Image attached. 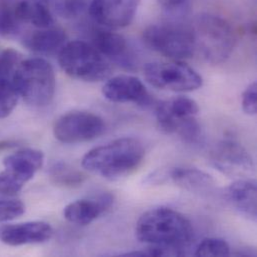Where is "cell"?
<instances>
[{"label": "cell", "instance_id": "obj_24", "mask_svg": "<svg viewBox=\"0 0 257 257\" xmlns=\"http://www.w3.org/2000/svg\"><path fill=\"white\" fill-rule=\"evenodd\" d=\"M50 5L58 16L65 19L75 18L87 8L85 0H50Z\"/></svg>", "mask_w": 257, "mask_h": 257}, {"label": "cell", "instance_id": "obj_12", "mask_svg": "<svg viewBox=\"0 0 257 257\" xmlns=\"http://www.w3.org/2000/svg\"><path fill=\"white\" fill-rule=\"evenodd\" d=\"M102 93L107 100L115 103L133 102L142 106L152 104V99L141 80L130 75L112 77L104 84Z\"/></svg>", "mask_w": 257, "mask_h": 257}, {"label": "cell", "instance_id": "obj_20", "mask_svg": "<svg viewBox=\"0 0 257 257\" xmlns=\"http://www.w3.org/2000/svg\"><path fill=\"white\" fill-rule=\"evenodd\" d=\"M169 177L176 185L189 191H204L214 183L209 174L197 168L175 167L170 171Z\"/></svg>", "mask_w": 257, "mask_h": 257}, {"label": "cell", "instance_id": "obj_10", "mask_svg": "<svg viewBox=\"0 0 257 257\" xmlns=\"http://www.w3.org/2000/svg\"><path fill=\"white\" fill-rule=\"evenodd\" d=\"M141 0H92L89 14L108 28H123L133 21Z\"/></svg>", "mask_w": 257, "mask_h": 257}, {"label": "cell", "instance_id": "obj_4", "mask_svg": "<svg viewBox=\"0 0 257 257\" xmlns=\"http://www.w3.org/2000/svg\"><path fill=\"white\" fill-rule=\"evenodd\" d=\"M196 49L210 63H221L231 54L235 35L230 24L220 16L199 15L192 26Z\"/></svg>", "mask_w": 257, "mask_h": 257}, {"label": "cell", "instance_id": "obj_14", "mask_svg": "<svg viewBox=\"0 0 257 257\" xmlns=\"http://www.w3.org/2000/svg\"><path fill=\"white\" fill-rule=\"evenodd\" d=\"M52 235V227L43 221H28L0 226V241L10 246L42 243L49 240Z\"/></svg>", "mask_w": 257, "mask_h": 257}, {"label": "cell", "instance_id": "obj_3", "mask_svg": "<svg viewBox=\"0 0 257 257\" xmlns=\"http://www.w3.org/2000/svg\"><path fill=\"white\" fill-rule=\"evenodd\" d=\"M13 83L23 100L34 107H44L55 93V74L49 62L42 58H30L19 62Z\"/></svg>", "mask_w": 257, "mask_h": 257}, {"label": "cell", "instance_id": "obj_21", "mask_svg": "<svg viewBox=\"0 0 257 257\" xmlns=\"http://www.w3.org/2000/svg\"><path fill=\"white\" fill-rule=\"evenodd\" d=\"M49 176L54 184L68 188L78 187L86 180V174L65 162L54 163L49 169Z\"/></svg>", "mask_w": 257, "mask_h": 257}, {"label": "cell", "instance_id": "obj_2", "mask_svg": "<svg viewBox=\"0 0 257 257\" xmlns=\"http://www.w3.org/2000/svg\"><path fill=\"white\" fill-rule=\"evenodd\" d=\"M135 232L144 243L179 248L188 244L193 237L191 222L167 207H157L143 213L136 223Z\"/></svg>", "mask_w": 257, "mask_h": 257}, {"label": "cell", "instance_id": "obj_7", "mask_svg": "<svg viewBox=\"0 0 257 257\" xmlns=\"http://www.w3.org/2000/svg\"><path fill=\"white\" fill-rule=\"evenodd\" d=\"M147 82L159 89L190 92L202 86V77L183 62H150L144 66Z\"/></svg>", "mask_w": 257, "mask_h": 257}, {"label": "cell", "instance_id": "obj_13", "mask_svg": "<svg viewBox=\"0 0 257 257\" xmlns=\"http://www.w3.org/2000/svg\"><path fill=\"white\" fill-rule=\"evenodd\" d=\"M214 165L226 174L251 171L253 161L246 149L234 140H223L215 145L211 152Z\"/></svg>", "mask_w": 257, "mask_h": 257}, {"label": "cell", "instance_id": "obj_22", "mask_svg": "<svg viewBox=\"0 0 257 257\" xmlns=\"http://www.w3.org/2000/svg\"><path fill=\"white\" fill-rule=\"evenodd\" d=\"M18 97L13 76H0V119L7 117L13 111Z\"/></svg>", "mask_w": 257, "mask_h": 257}, {"label": "cell", "instance_id": "obj_30", "mask_svg": "<svg viewBox=\"0 0 257 257\" xmlns=\"http://www.w3.org/2000/svg\"><path fill=\"white\" fill-rule=\"evenodd\" d=\"M19 0H0V3H16Z\"/></svg>", "mask_w": 257, "mask_h": 257}, {"label": "cell", "instance_id": "obj_28", "mask_svg": "<svg viewBox=\"0 0 257 257\" xmlns=\"http://www.w3.org/2000/svg\"><path fill=\"white\" fill-rule=\"evenodd\" d=\"M242 109L248 115H255L257 112V84L252 82L246 87L242 94Z\"/></svg>", "mask_w": 257, "mask_h": 257}, {"label": "cell", "instance_id": "obj_29", "mask_svg": "<svg viewBox=\"0 0 257 257\" xmlns=\"http://www.w3.org/2000/svg\"><path fill=\"white\" fill-rule=\"evenodd\" d=\"M18 145H19V142L15 140H2L0 141V151L11 149V148L17 147Z\"/></svg>", "mask_w": 257, "mask_h": 257}, {"label": "cell", "instance_id": "obj_17", "mask_svg": "<svg viewBox=\"0 0 257 257\" xmlns=\"http://www.w3.org/2000/svg\"><path fill=\"white\" fill-rule=\"evenodd\" d=\"M256 182L241 179L233 182L226 189L225 195L230 204L247 218L255 221L257 216Z\"/></svg>", "mask_w": 257, "mask_h": 257}, {"label": "cell", "instance_id": "obj_25", "mask_svg": "<svg viewBox=\"0 0 257 257\" xmlns=\"http://www.w3.org/2000/svg\"><path fill=\"white\" fill-rule=\"evenodd\" d=\"M230 254L228 243L221 238H205L196 248V256H227Z\"/></svg>", "mask_w": 257, "mask_h": 257}, {"label": "cell", "instance_id": "obj_6", "mask_svg": "<svg viewBox=\"0 0 257 257\" xmlns=\"http://www.w3.org/2000/svg\"><path fill=\"white\" fill-rule=\"evenodd\" d=\"M143 39L152 50L175 60L189 58L196 50L192 27L176 21L148 26Z\"/></svg>", "mask_w": 257, "mask_h": 257}, {"label": "cell", "instance_id": "obj_11", "mask_svg": "<svg viewBox=\"0 0 257 257\" xmlns=\"http://www.w3.org/2000/svg\"><path fill=\"white\" fill-rule=\"evenodd\" d=\"M199 112L198 104L191 98L179 96L155 105L159 128L167 134H177L185 123Z\"/></svg>", "mask_w": 257, "mask_h": 257}, {"label": "cell", "instance_id": "obj_1", "mask_svg": "<svg viewBox=\"0 0 257 257\" xmlns=\"http://www.w3.org/2000/svg\"><path fill=\"white\" fill-rule=\"evenodd\" d=\"M142 143L133 137H122L91 149L82 159V166L104 178L115 180L131 174L144 157Z\"/></svg>", "mask_w": 257, "mask_h": 257}, {"label": "cell", "instance_id": "obj_5", "mask_svg": "<svg viewBox=\"0 0 257 257\" xmlns=\"http://www.w3.org/2000/svg\"><path fill=\"white\" fill-rule=\"evenodd\" d=\"M58 61L67 75L86 82L103 80L111 71L106 58L82 40L67 42L58 53Z\"/></svg>", "mask_w": 257, "mask_h": 257}, {"label": "cell", "instance_id": "obj_27", "mask_svg": "<svg viewBox=\"0 0 257 257\" xmlns=\"http://www.w3.org/2000/svg\"><path fill=\"white\" fill-rule=\"evenodd\" d=\"M24 212V204L19 200L0 199V222L12 220Z\"/></svg>", "mask_w": 257, "mask_h": 257}, {"label": "cell", "instance_id": "obj_18", "mask_svg": "<svg viewBox=\"0 0 257 257\" xmlns=\"http://www.w3.org/2000/svg\"><path fill=\"white\" fill-rule=\"evenodd\" d=\"M16 15L21 23H30L36 28H46L53 24L50 0H19Z\"/></svg>", "mask_w": 257, "mask_h": 257}, {"label": "cell", "instance_id": "obj_16", "mask_svg": "<svg viewBox=\"0 0 257 257\" xmlns=\"http://www.w3.org/2000/svg\"><path fill=\"white\" fill-rule=\"evenodd\" d=\"M65 32L53 26L46 28H38L28 33L23 44L27 49L34 53L43 55H52L59 53L63 46L67 43Z\"/></svg>", "mask_w": 257, "mask_h": 257}, {"label": "cell", "instance_id": "obj_19", "mask_svg": "<svg viewBox=\"0 0 257 257\" xmlns=\"http://www.w3.org/2000/svg\"><path fill=\"white\" fill-rule=\"evenodd\" d=\"M92 46L104 57L120 61L127 54V42L125 38L109 30H96L92 36Z\"/></svg>", "mask_w": 257, "mask_h": 257}, {"label": "cell", "instance_id": "obj_8", "mask_svg": "<svg viewBox=\"0 0 257 257\" xmlns=\"http://www.w3.org/2000/svg\"><path fill=\"white\" fill-rule=\"evenodd\" d=\"M43 161V153L33 148H24L8 155L3 161L5 169L0 173V193L15 195L41 168Z\"/></svg>", "mask_w": 257, "mask_h": 257}, {"label": "cell", "instance_id": "obj_26", "mask_svg": "<svg viewBox=\"0 0 257 257\" xmlns=\"http://www.w3.org/2000/svg\"><path fill=\"white\" fill-rule=\"evenodd\" d=\"M163 12L174 19L185 16L191 7V0H158Z\"/></svg>", "mask_w": 257, "mask_h": 257}, {"label": "cell", "instance_id": "obj_9", "mask_svg": "<svg viewBox=\"0 0 257 257\" xmlns=\"http://www.w3.org/2000/svg\"><path fill=\"white\" fill-rule=\"evenodd\" d=\"M105 130L101 117L86 111H71L54 124V136L63 143H82L99 137Z\"/></svg>", "mask_w": 257, "mask_h": 257}, {"label": "cell", "instance_id": "obj_15", "mask_svg": "<svg viewBox=\"0 0 257 257\" xmlns=\"http://www.w3.org/2000/svg\"><path fill=\"white\" fill-rule=\"evenodd\" d=\"M112 203V195L103 193L93 199H80L69 203L64 208L63 215L71 223L87 225L108 210Z\"/></svg>", "mask_w": 257, "mask_h": 257}, {"label": "cell", "instance_id": "obj_23", "mask_svg": "<svg viewBox=\"0 0 257 257\" xmlns=\"http://www.w3.org/2000/svg\"><path fill=\"white\" fill-rule=\"evenodd\" d=\"M16 3H0V34L4 36L15 35L21 22L16 15Z\"/></svg>", "mask_w": 257, "mask_h": 257}]
</instances>
